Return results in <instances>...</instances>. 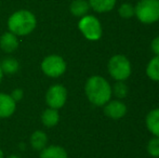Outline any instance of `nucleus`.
Returning <instances> with one entry per match:
<instances>
[{
	"mask_svg": "<svg viewBox=\"0 0 159 158\" xmlns=\"http://www.w3.org/2000/svg\"><path fill=\"white\" fill-rule=\"evenodd\" d=\"M84 92L89 102L95 106H104L113 97L111 84L102 76H91L86 81Z\"/></svg>",
	"mask_w": 159,
	"mask_h": 158,
	"instance_id": "nucleus-1",
	"label": "nucleus"
},
{
	"mask_svg": "<svg viewBox=\"0 0 159 158\" xmlns=\"http://www.w3.org/2000/svg\"><path fill=\"white\" fill-rule=\"evenodd\" d=\"M36 16L30 11L20 10L14 12L8 20V27L16 36H25L36 28Z\"/></svg>",
	"mask_w": 159,
	"mask_h": 158,
	"instance_id": "nucleus-2",
	"label": "nucleus"
},
{
	"mask_svg": "<svg viewBox=\"0 0 159 158\" xmlns=\"http://www.w3.org/2000/svg\"><path fill=\"white\" fill-rule=\"evenodd\" d=\"M107 70L111 77L116 81H126L132 74L130 60L124 54H115L108 60Z\"/></svg>",
	"mask_w": 159,
	"mask_h": 158,
	"instance_id": "nucleus-3",
	"label": "nucleus"
},
{
	"mask_svg": "<svg viewBox=\"0 0 159 158\" xmlns=\"http://www.w3.org/2000/svg\"><path fill=\"white\" fill-rule=\"evenodd\" d=\"M134 15L143 24L159 21V0H140L134 7Z\"/></svg>",
	"mask_w": 159,
	"mask_h": 158,
	"instance_id": "nucleus-4",
	"label": "nucleus"
},
{
	"mask_svg": "<svg viewBox=\"0 0 159 158\" xmlns=\"http://www.w3.org/2000/svg\"><path fill=\"white\" fill-rule=\"evenodd\" d=\"M78 28L81 34L90 41H96L102 37L103 29L101 22L93 15H84L78 23Z\"/></svg>",
	"mask_w": 159,
	"mask_h": 158,
	"instance_id": "nucleus-5",
	"label": "nucleus"
},
{
	"mask_svg": "<svg viewBox=\"0 0 159 158\" xmlns=\"http://www.w3.org/2000/svg\"><path fill=\"white\" fill-rule=\"evenodd\" d=\"M41 70L47 76L57 78V77L62 76L65 73V70H66V62L60 55H48L42 61Z\"/></svg>",
	"mask_w": 159,
	"mask_h": 158,
	"instance_id": "nucleus-6",
	"label": "nucleus"
},
{
	"mask_svg": "<svg viewBox=\"0 0 159 158\" xmlns=\"http://www.w3.org/2000/svg\"><path fill=\"white\" fill-rule=\"evenodd\" d=\"M67 100V90L62 84H54L47 91L46 102L50 108L59 110L63 107Z\"/></svg>",
	"mask_w": 159,
	"mask_h": 158,
	"instance_id": "nucleus-7",
	"label": "nucleus"
},
{
	"mask_svg": "<svg viewBox=\"0 0 159 158\" xmlns=\"http://www.w3.org/2000/svg\"><path fill=\"white\" fill-rule=\"evenodd\" d=\"M128 112L127 105L121 100H111L104 105V114L108 118L114 120H119L126 116Z\"/></svg>",
	"mask_w": 159,
	"mask_h": 158,
	"instance_id": "nucleus-8",
	"label": "nucleus"
},
{
	"mask_svg": "<svg viewBox=\"0 0 159 158\" xmlns=\"http://www.w3.org/2000/svg\"><path fill=\"white\" fill-rule=\"evenodd\" d=\"M16 102L6 93H0V118H8L12 116L15 111Z\"/></svg>",
	"mask_w": 159,
	"mask_h": 158,
	"instance_id": "nucleus-9",
	"label": "nucleus"
},
{
	"mask_svg": "<svg viewBox=\"0 0 159 158\" xmlns=\"http://www.w3.org/2000/svg\"><path fill=\"white\" fill-rule=\"evenodd\" d=\"M145 124L153 137L159 138V107L149 111L145 117Z\"/></svg>",
	"mask_w": 159,
	"mask_h": 158,
	"instance_id": "nucleus-10",
	"label": "nucleus"
},
{
	"mask_svg": "<svg viewBox=\"0 0 159 158\" xmlns=\"http://www.w3.org/2000/svg\"><path fill=\"white\" fill-rule=\"evenodd\" d=\"M0 47L4 52H13L14 50H16L19 47V40L16 38V35H14L13 33H4L0 38Z\"/></svg>",
	"mask_w": 159,
	"mask_h": 158,
	"instance_id": "nucleus-11",
	"label": "nucleus"
},
{
	"mask_svg": "<svg viewBox=\"0 0 159 158\" xmlns=\"http://www.w3.org/2000/svg\"><path fill=\"white\" fill-rule=\"evenodd\" d=\"M117 0H89L90 8H92L95 12L105 13L111 11L116 6Z\"/></svg>",
	"mask_w": 159,
	"mask_h": 158,
	"instance_id": "nucleus-12",
	"label": "nucleus"
},
{
	"mask_svg": "<svg viewBox=\"0 0 159 158\" xmlns=\"http://www.w3.org/2000/svg\"><path fill=\"white\" fill-rule=\"evenodd\" d=\"M89 9H90V4L86 0H74L69 7L70 13L77 17H82L87 15Z\"/></svg>",
	"mask_w": 159,
	"mask_h": 158,
	"instance_id": "nucleus-13",
	"label": "nucleus"
},
{
	"mask_svg": "<svg viewBox=\"0 0 159 158\" xmlns=\"http://www.w3.org/2000/svg\"><path fill=\"white\" fill-rule=\"evenodd\" d=\"M40 158H67V153L62 146L51 145L41 150Z\"/></svg>",
	"mask_w": 159,
	"mask_h": 158,
	"instance_id": "nucleus-14",
	"label": "nucleus"
},
{
	"mask_svg": "<svg viewBox=\"0 0 159 158\" xmlns=\"http://www.w3.org/2000/svg\"><path fill=\"white\" fill-rule=\"evenodd\" d=\"M60 120V114L57 110L54 108H47L41 115V121L48 128H52V127L57 126L59 124Z\"/></svg>",
	"mask_w": 159,
	"mask_h": 158,
	"instance_id": "nucleus-15",
	"label": "nucleus"
},
{
	"mask_svg": "<svg viewBox=\"0 0 159 158\" xmlns=\"http://www.w3.org/2000/svg\"><path fill=\"white\" fill-rule=\"evenodd\" d=\"M145 73L152 81L159 82V55H155L153 59L149 60Z\"/></svg>",
	"mask_w": 159,
	"mask_h": 158,
	"instance_id": "nucleus-16",
	"label": "nucleus"
},
{
	"mask_svg": "<svg viewBox=\"0 0 159 158\" xmlns=\"http://www.w3.org/2000/svg\"><path fill=\"white\" fill-rule=\"evenodd\" d=\"M48 138L43 131H35L30 137V144L32 147L36 151H41L46 147Z\"/></svg>",
	"mask_w": 159,
	"mask_h": 158,
	"instance_id": "nucleus-17",
	"label": "nucleus"
},
{
	"mask_svg": "<svg viewBox=\"0 0 159 158\" xmlns=\"http://www.w3.org/2000/svg\"><path fill=\"white\" fill-rule=\"evenodd\" d=\"M0 68L4 74L13 75L19 70V62L12 57H7V59L2 60V62L0 63Z\"/></svg>",
	"mask_w": 159,
	"mask_h": 158,
	"instance_id": "nucleus-18",
	"label": "nucleus"
},
{
	"mask_svg": "<svg viewBox=\"0 0 159 158\" xmlns=\"http://www.w3.org/2000/svg\"><path fill=\"white\" fill-rule=\"evenodd\" d=\"M111 91H113V94L116 99L122 100L128 95L129 89H128L127 84H125V81H116L114 87H111Z\"/></svg>",
	"mask_w": 159,
	"mask_h": 158,
	"instance_id": "nucleus-19",
	"label": "nucleus"
},
{
	"mask_svg": "<svg viewBox=\"0 0 159 158\" xmlns=\"http://www.w3.org/2000/svg\"><path fill=\"white\" fill-rule=\"evenodd\" d=\"M147 153H148L149 156L154 158L159 157V138L153 137L147 143Z\"/></svg>",
	"mask_w": 159,
	"mask_h": 158,
	"instance_id": "nucleus-20",
	"label": "nucleus"
},
{
	"mask_svg": "<svg viewBox=\"0 0 159 158\" xmlns=\"http://www.w3.org/2000/svg\"><path fill=\"white\" fill-rule=\"evenodd\" d=\"M118 13L122 19H131L134 16V6L131 3H122L118 9Z\"/></svg>",
	"mask_w": 159,
	"mask_h": 158,
	"instance_id": "nucleus-21",
	"label": "nucleus"
},
{
	"mask_svg": "<svg viewBox=\"0 0 159 158\" xmlns=\"http://www.w3.org/2000/svg\"><path fill=\"white\" fill-rule=\"evenodd\" d=\"M151 49L155 55H159V36L155 37L151 42Z\"/></svg>",
	"mask_w": 159,
	"mask_h": 158,
	"instance_id": "nucleus-22",
	"label": "nucleus"
},
{
	"mask_svg": "<svg viewBox=\"0 0 159 158\" xmlns=\"http://www.w3.org/2000/svg\"><path fill=\"white\" fill-rule=\"evenodd\" d=\"M11 97H12L15 102L20 101V100L23 97V91H22L21 89H15V90H13L12 94H11Z\"/></svg>",
	"mask_w": 159,
	"mask_h": 158,
	"instance_id": "nucleus-23",
	"label": "nucleus"
},
{
	"mask_svg": "<svg viewBox=\"0 0 159 158\" xmlns=\"http://www.w3.org/2000/svg\"><path fill=\"white\" fill-rule=\"evenodd\" d=\"M2 76H3V73H2L1 68H0V81H1V79H2Z\"/></svg>",
	"mask_w": 159,
	"mask_h": 158,
	"instance_id": "nucleus-24",
	"label": "nucleus"
},
{
	"mask_svg": "<svg viewBox=\"0 0 159 158\" xmlns=\"http://www.w3.org/2000/svg\"><path fill=\"white\" fill-rule=\"evenodd\" d=\"M0 158H3V153H2L1 150H0Z\"/></svg>",
	"mask_w": 159,
	"mask_h": 158,
	"instance_id": "nucleus-25",
	"label": "nucleus"
}]
</instances>
